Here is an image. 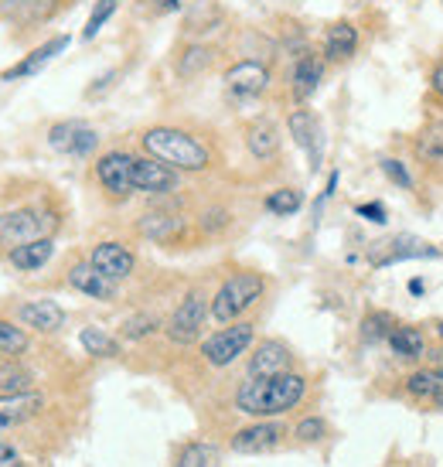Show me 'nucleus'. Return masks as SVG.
Returning <instances> with one entry per match:
<instances>
[{
  "mask_svg": "<svg viewBox=\"0 0 443 467\" xmlns=\"http://www.w3.org/2000/svg\"><path fill=\"white\" fill-rule=\"evenodd\" d=\"M181 229H184V219L174 215V212H147L137 222V233L144 235V239H150V243H170L174 235H181Z\"/></svg>",
  "mask_w": 443,
  "mask_h": 467,
  "instance_id": "27",
  "label": "nucleus"
},
{
  "mask_svg": "<svg viewBox=\"0 0 443 467\" xmlns=\"http://www.w3.org/2000/svg\"><path fill=\"white\" fill-rule=\"evenodd\" d=\"M355 215H362L366 222H376V225H386L389 222V212L382 202H366V205H355Z\"/></svg>",
  "mask_w": 443,
  "mask_h": 467,
  "instance_id": "40",
  "label": "nucleus"
},
{
  "mask_svg": "<svg viewBox=\"0 0 443 467\" xmlns=\"http://www.w3.org/2000/svg\"><path fill=\"white\" fill-rule=\"evenodd\" d=\"M307 396V379L300 372H280V376H249L235 389V410L256 420L283 416L297 410Z\"/></svg>",
  "mask_w": 443,
  "mask_h": 467,
  "instance_id": "1",
  "label": "nucleus"
},
{
  "mask_svg": "<svg viewBox=\"0 0 443 467\" xmlns=\"http://www.w3.org/2000/svg\"><path fill=\"white\" fill-rule=\"evenodd\" d=\"M300 205H304V192H297V188H276V192L266 195V212H273L280 219L297 215Z\"/></svg>",
  "mask_w": 443,
  "mask_h": 467,
  "instance_id": "34",
  "label": "nucleus"
},
{
  "mask_svg": "<svg viewBox=\"0 0 443 467\" xmlns=\"http://www.w3.org/2000/svg\"><path fill=\"white\" fill-rule=\"evenodd\" d=\"M246 147L256 161H273L280 154V130H276L273 119H252L246 127Z\"/></svg>",
  "mask_w": 443,
  "mask_h": 467,
  "instance_id": "24",
  "label": "nucleus"
},
{
  "mask_svg": "<svg viewBox=\"0 0 443 467\" xmlns=\"http://www.w3.org/2000/svg\"><path fill=\"white\" fill-rule=\"evenodd\" d=\"M335 192H338V171H331V174H327V188H325V198H331V195H335Z\"/></svg>",
  "mask_w": 443,
  "mask_h": 467,
  "instance_id": "46",
  "label": "nucleus"
},
{
  "mask_svg": "<svg viewBox=\"0 0 443 467\" xmlns=\"http://www.w3.org/2000/svg\"><path fill=\"white\" fill-rule=\"evenodd\" d=\"M378 168H382V174H386L396 188H403V192H413V188H417V184H413V174H409V168H406L399 157H382Z\"/></svg>",
  "mask_w": 443,
  "mask_h": 467,
  "instance_id": "37",
  "label": "nucleus"
},
{
  "mask_svg": "<svg viewBox=\"0 0 443 467\" xmlns=\"http://www.w3.org/2000/svg\"><path fill=\"white\" fill-rule=\"evenodd\" d=\"M133 184H137V192H144V195H170V192H178V184H181V171L168 168L164 161H157V157L144 154V157H133Z\"/></svg>",
  "mask_w": 443,
  "mask_h": 467,
  "instance_id": "11",
  "label": "nucleus"
},
{
  "mask_svg": "<svg viewBox=\"0 0 443 467\" xmlns=\"http://www.w3.org/2000/svg\"><path fill=\"white\" fill-rule=\"evenodd\" d=\"M358 27L352 21H338V25H331L325 31V58L327 62H348L355 52H358Z\"/></svg>",
  "mask_w": 443,
  "mask_h": 467,
  "instance_id": "23",
  "label": "nucleus"
},
{
  "mask_svg": "<svg viewBox=\"0 0 443 467\" xmlns=\"http://www.w3.org/2000/svg\"><path fill=\"white\" fill-rule=\"evenodd\" d=\"M35 392V376L25 365H4L0 368V396H25Z\"/></svg>",
  "mask_w": 443,
  "mask_h": 467,
  "instance_id": "31",
  "label": "nucleus"
},
{
  "mask_svg": "<svg viewBox=\"0 0 443 467\" xmlns=\"http://www.w3.org/2000/svg\"><path fill=\"white\" fill-rule=\"evenodd\" d=\"M263 294H266V276H263V273H256V270L232 273V276L215 290V297H211V317H215L219 325H232V321H239Z\"/></svg>",
  "mask_w": 443,
  "mask_h": 467,
  "instance_id": "3",
  "label": "nucleus"
},
{
  "mask_svg": "<svg viewBox=\"0 0 443 467\" xmlns=\"http://www.w3.org/2000/svg\"><path fill=\"white\" fill-rule=\"evenodd\" d=\"M117 4L119 0H99L96 7H92V14H89V21H86V27H82V38L86 41H92L99 31H103V25L117 14Z\"/></svg>",
  "mask_w": 443,
  "mask_h": 467,
  "instance_id": "36",
  "label": "nucleus"
},
{
  "mask_svg": "<svg viewBox=\"0 0 443 467\" xmlns=\"http://www.w3.org/2000/svg\"><path fill=\"white\" fill-rule=\"evenodd\" d=\"M287 130L294 143L307 154L311 171L321 168V161H325V127H321V119L314 117L311 109H294L287 117Z\"/></svg>",
  "mask_w": 443,
  "mask_h": 467,
  "instance_id": "12",
  "label": "nucleus"
},
{
  "mask_svg": "<svg viewBox=\"0 0 443 467\" xmlns=\"http://www.w3.org/2000/svg\"><path fill=\"white\" fill-rule=\"evenodd\" d=\"M55 256V239L52 235H45V239H31V243H25V246H14L7 249V260H11L14 270L21 273H35L41 270L45 263Z\"/></svg>",
  "mask_w": 443,
  "mask_h": 467,
  "instance_id": "25",
  "label": "nucleus"
},
{
  "mask_svg": "<svg viewBox=\"0 0 443 467\" xmlns=\"http://www.w3.org/2000/svg\"><path fill=\"white\" fill-rule=\"evenodd\" d=\"M58 229V215L48 212V208L27 205V208H14V212H4L0 215V246H25L31 239H45Z\"/></svg>",
  "mask_w": 443,
  "mask_h": 467,
  "instance_id": "4",
  "label": "nucleus"
},
{
  "mask_svg": "<svg viewBox=\"0 0 443 467\" xmlns=\"http://www.w3.org/2000/svg\"><path fill=\"white\" fill-rule=\"evenodd\" d=\"M68 48V35H55V38H48L45 45H38L35 52H27L17 66L11 68H4L0 72V82H17V78H31V76H38L41 68L52 62L55 55H62Z\"/></svg>",
  "mask_w": 443,
  "mask_h": 467,
  "instance_id": "15",
  "label": "nucleus"
},
{
  "mask_svg": "<svg viewBox=\"0 0 443 467\" xmlns=\"http://www.w3.org/2000/svg\"><path fill=\"white\" fill-rule=\"evenodd\" d=\"M433 331H437V337L443 341V321H437V325H433Z\"/></svg>",
  "mask_w": 443,
  "mask_h": 467,
  "instance_id": "48",
  "label": "nucleus"
},
{
  "mask_svg": "<svg viewBox=\"0 0 443 467\" xmlns=\"http://www.w3.org/2000/svg\"><path fill=\"white\" fill-rule=\"evenodd\" d=\"M17 317H21V325L25 327H35L41 335H55L58 327H66V307L58 304V300H27L17 307Z\"/></svg>",
  "mask_w": 443,
  "mask_h": 467,
  "instance_id": "16",
  "label": "nucleus"
},
{
  "mask_svg": "<svg viewBox=\"0 0 443 467\" xmlns=\"http://www.w3.org/2000/svg\"><path fill=\"white\" fill-rule=\"evenodd\" d=\"M403 389L409 400L440 406L443 402V368L440 365H423V368H417V372L406 376Z\"/></svg>",
  "mask_w": 443,
  "mask_h": 467,
  "instance_id": "21",
  "label": "nucleus"
},
{
  "mask_svg": "<svg viewBox=\"0 0 443 467\" xmlns=\"http://www.w3.org/2000/svg\"><path fill=\"white\" fill-rule=\"evenodd\" d=\"M417 161H423V168H440L443 164V127H430L423 130L413 143Z\"/></svg>",
  "mask_w": 443,
  "mask_h": 467,
  "instance_id": "30",
  "label": "nucleus"
},
{
  "mask_svg": "<svg viewBox=\"0 0 443 467\" xmlns=\"http://www.w3.org/2000/svg\"><path fill=\"white\" fill-rule=\"evenodd\" d=\"M119 78L117 68H109V72H103L99 78H92V86L86 89V99H99V96H106V92L113 89V82Z\"/></svg>",
  "mask_w": 443,
  "mask_h": 467,
  "instance_id": "41",
  "label": "nucleus"
},
{
  "mask_svg": "<svg viewBox=\"0 0 443 467\" xmlns=\"http://www.w3.org/2000/svg\"><path fill=\"white\" fill-rule=\"evenodd\" d=\"M287 437V427L283 423H273V420H260V423H252V427L239 430L229 447H232L235 454H266V451H276L280 443Z\"/></svg>",
  "mask_w": 443,
  "mask_h": 467,
  "instance_id": "14",
  "label": "nucleus"
},
{
  "mask_svg": "<svg viewBox=\"0 0 443 467\" xmlns=\"http://www.w3.org/2000/svg\"><path fill=\"white\" fill-rule=\"evenodd\" d=\"M325 433H327V423L321 420V416H307V420H300L297 430H294V437H297L300 443L325 441Z\"/></svg>",
  "mask_w": 443,
  "mask_h": 467,
  "instance_id": "39",
  "label": "nucleus"
},
{
  "mask_svg": "<svg viewBox=\"0 0 443 467\" xmlns=\"http://www.w3.org/2000/svg\"><path fill=\"white\" fill-rule=\"evenodd\" d=\"M27 348V335L21 327H14L11 321L0 317V355H21Z\"/></svg>",
  "mask_w": 443,
  "mask_h": 467,
  "instance_id": "38",
  "label": "nucleus"
},
{
  "mask_svg": "<svg viewBox=\"0 0 443 467\" xmlns=\"http://www.w3.org/2000/svg\"><path fill=\"white\" fill-rule=\"evenodd\" d=\"M154 11H157V14H174V11H181V0H154Z\"/></svg>",
  "mask_w": 443,
  "mask_h": 467,
  "instance_id": "45",
  "label": "nucleus"
},
{
  "mask_svg": "<svg viewBox=\"0 0 443 467\" xmlns=\"http://www.w3.org/2000/svg\"><path fill=\"white\" fill-rule=\"evenodd\" d=\"M389 348H392V355L403 358V362H419V358L430 355L427 335H423L417 325H396V331L389 335Z\"/></svg>",
  "mask_w": 443,
  "mask_h": 467,
  "instance_id": "26",
  "label": "nucleus"
},
{
  "mask_svg": "<svg viewBox=\"0 0 443 467\" xmlns=\"http://www.w3.org/2000/svg\"><path fill=\"white\" fill-rule=\"evenodd\" d=\"M290 365H294V355L287 345L276 337H266L249 355V376H280V372H290Z\"/></svg>",
  "mask_w": 443,
  "mask_h": 467,
  "instance_id": "19",
  "label": "nucleus"
},
{
  "mask_svg": "<svg viewBox=\"0 0 443 467\" xmlns=\"http://www.w3.org/2000/svg\"><path fill=\"white\" fill-rule=\"evenodd\" d=\"M368 260H372L376 270H386V266H396V263L406 260H440V249L430 246L419 235H392L386 243H376V249L368 253Z\"/></svg>",
  "mask_w": 443,
  "mask_h": 467,
  "instance_id": "8",
  "label": "nucleus"
},
{
  "mask_svg": "<svg viewBox=\"0 0 443 467\" xmlns=\"http://www.w3.org/2000/svg\"><path fill=\"white\" fill-rule=\"evenodd\" d=\"M209 314H211V300L205 297L201 290H191V294H184V300L174 307L164 331H168V337L174 345H195V341H201V331H205Z\"/></svg>",
  "mask_w": 443,
  "mask_h": 467,
  "instance_id": "5",
  "label": "nucleus"
},
{
  "mask_svg": "<svg viewBox=\"0 0 443 467\" xmlns=\"http://www.w3.org/2000/svg\"><path fill=\"white\" fill-rule=\"evenodd\" d=\"M41 392H25V396H0V430H11L27 423L31 416L41 413Z\"/></svg>",
  "mask_w": 443,
  "mask_h": 467,
  "instance_id": "22",
  "label": "nucleus"
},
{
  "mask_svg": "<svg viewBox=\"0 0 443 467\" xmlns=\"http://www.w3.org/2000/svg\"><path fill=\"white\" fill-rule=\"evenodd\" d=\"M89 263L96 270L109 276L113 284H123V280H130L133 270H137V256H133L130 246H123L117 239H106V243H96L89 253Z\"/></svg>",
  "mask_w": 443,
  "mask_h": 467,
  "instance_id": "13",
  "label": "nucleus"
},
{
  "mask_svg": "<svg viewBox=\"0 0 443 467\" xmlns=\"http://www.w3.org/2000/svg\"><path fill=\"white\" fill-rule=\"evenodd\" d=\"M140 143H144V154L164 161L168 168L181 171V174H198L211 164L209 147L181 127H150L144 130Z\"/></svg>",
  "mask_w": 443,
  "mask_h": 467,
  "instance_id": "2",
  "label": "nucleus"
},
{
  "mask_svg": "<svg viewBox=\"0 0 443 467\" xmlns=\"http://www.w3.org/2000/svg\"><path fill=\"white\" fill-rule=\"evenodd\" d=\"M0 467H21V464H17V447H11V443H0Z\"/></svg>",
  "mask_w": 443,
  "mask_h": 467,
  "instance_id": "43",
  "label": "nucleus"
},
{
  "mask_svg": "<svg viewBox=\"0 0 443 467\" xmlns=\"http://www.w3.org/2000/svg\"><path fill=\"white\" fill-rule=\"evenodd\" d=\"M96 182H99V188L109 198L127 202L137 192V184H133V154H127V150H106L96 161Z\"/></svg>",
  "mask_w": 443,
  "mask_h": 467,
  "instance_id": "7",
  "label": "nucleus"
},
{
  "mask_svg": "<svg viewBox=\"0 0 443 467\" xmlns=\"http://www.w3.org/2000/svg\"><path fill=\"white\" fill-rule=\"evenodd\" d=\"M174 467H219V447L215 443H188L181 454H178V461H174Z\"/></svg>",
  "mask_w": 443,
  "mask_h": 467,
  "instance_id": "32",
  "label": "nucleus"
},
{
  "mask_svg": "<svg viewBox=\"0 0 443 467\" xmlns=\"http://www.w3.org/2000/svg\"><path fill=\"white\" fill-rule=\"evenodd\" d=\"M160 331V317L157 314H133V317H127L123 321V327H119V335L127 337V341H144V337L157 335Z\"/></svg>",
  "mask_w": 443,
  "mask_h": 467,
  "instance_id": "35",
  "label": "nucleus"
},
{
  "mask_svg": "<svg viewBox=\"0 0 443 467\" xmlns=\"http://www.w3.org/2000/svg\"><path fill=\"white\" fill-rule=\"evenodd\" d=\"M225 225H229V212H222V208H211V212L201 215V229H205V233H219Z\"/></svg>",
  "mask_w": 443,
  "mask_h": 467,
  "instance_id": "42",
  "label": "nucleus"
},
{
  "mask_svg": "<svg viewBox=\"0 0 443 467\" xmlns=\"http://www.w3.org/2000/svg\"><path fill=\"white\" fill-rule=\"evenodd\" d=\"M437 410H443V402H440V406H437Z\"/></svg>",
  "mask_w": 443,
  "mask_h": 467,
  "instance_id": "49",
  "label": "nucleus"
},
{
  "mask_svg": "<svg viewBox=\"0 0 443 467\" xmlns=\"http://www.w3.org/2000/svg\"><path fill=\"white\" fill-rule=\"evenodd\" d=\"M396 331V317L386 311H372L362 317V341L378 345V341H389V335Z\"/></svg>",
  "mask_w": 443,
  "mask_h": 467,
  "instance_id": "33",
  "label": "nucleus"
},
{
  "mask_svg": "<svg viewBox=\"0 0 443 467\" xmlns=\"http://www.w3.org/2000/svg\"><path fill=\"white\" fill-rule=\"evenodd\" d=\"M430 89L443 99V62H437V66H433V72H430Z\"/></svg>",
  "mask_w": 443,
  "mask_h": 467,
  "instance_id": "44",
  "label": "nucleus"
},
{
  "mask_svg": "<svg viewBox=\"0 0 443 467\" xmlns=\"http://www.w3.org/2000/svg\"><path fill=\"white\" fill-rule=\"evenodd\" d=\"M48 147L68 157H89L99 147V133L86 119H62L48 130Z\"/></svg>",
  "mask_w": 443,
  "mask_h": 467,
  "instance_id": "9",
  "label": "nucleus"
},
{
  "mask_svg": "<svg viewBox=\"0 0 443 467\" xmlns=\"http://www.w3.org/2000/svg\"><path fill=\"white\" fill-rule=\"evenodd\" d=\"M215 62V52H211L209 45H201V41H191V45H184L181 55H178V62H174V72L181 78H198L205 76Z\"/></svg>",
  "mask_w": 443,
  "mask_h": 467,
  "instance_id": "28",
  "label": "nucleus"
},
{
  "mask_svg": "<svg viewBox=\"0 0 443 467\" xmlns=\"http://www.w3.org/2000/svg\"><path fill=\"white\" fill-rule=\"evenodd\" d=\"M68 286L78 290V294H86V297H92V300H113L117 297V284H113L109 276H103V273L96 270L89 260L76 263V266L68 270Z\"/></svg>",
  "mask_w": 443,
  "mask_h": 467,
  "instance_id": "20",
  "label": "nucleus"
},
{
  "mask_svg": "<svg viewBox=\"0 0 443 467\" xmlns=\"http://www.w3.org/2000/svg\"><path fill=\"white\" fill-rule=\"evenodd\" d=\"M325 82V58L314 52H304L297 55V62L290 68V89H294V99L297 103H307L317 86Z\"/></svg>",
  "mask_w": 443,
  "mask_h": 467,
  "instance_id": "18",
  "label": "nucleus"
},
{
  "mask_svg": "<svg viewBox=\"0 0 443 467\" xmlns=\"http://www.w3.org/2000/svg\"><path fill=\"white\" fill-rule=\"evenodd\" d=\"M252 337H256L252 321H232L229 327H222V331H215L211 337L201 341V355H205V362L211 368H229L239 355H246Z\"/></svg>",
  "mask_w": 443,
  "mask_h": 467,
  "instance_id": "6",
  "label": "nucleus"
},
{
  "mask_svg": "<svg viewBox=\"0 0 443 467\" xmlns=\"http://www.w3.org/2000/svg\"><path fill=\"white\" fill-rule=\"evenodd\" d=\"M78 345L92 358H117L119 355V341L113 335H106L103 327H82L78 331Z\"/></svg>",
  "mask_w": 443,
  "mask_h": 467,
  "instance_id": "29",
  "label": "nucleus"
},
{
  "mask_svg": "<svg viewBox=\"0 0 443 467\" xmlns=\"http://www.w3.org/2000/svg\"><path fill=\"white\" fill-rule=\"evenodd\" d=\"M409 294H423V280H413V284H409Z\"/></svg>",
  "mask_w": 443,
  "mask_h": 467,
  "instance_id": "47",
  "label": "nucleus"
},
{
  "mask_svg": "<svg viewBox=\"0 0 443 467\" xmlns=\"http://www.w3.org/2000/svg\"><path fill=\"white\" fill-rule=\"evenodd\" d=\"M270 89V68L256 58H242L225 68V92L232 99H260Z\"/></svg>",
  "mask_w": 443,
  "mask_h": 467,
  "instance_id": "10",
  "label": "nucleus"
},
{
  "mask_svg": "<svg viewBox=\"0 0 443 467\" xmlns=\"http://www.w3.org/2000/svg\"><path fill=\"white\" fill-rule=\"evenodd\" d=\"M58 7H62V0H0V17L17 27H31L55 17Z\"/></svg>",
  "mask_w": 443,
  "mask_h": 467,
  "instance_id": "17",
  "label": "nucleus"
}]
</instances>
